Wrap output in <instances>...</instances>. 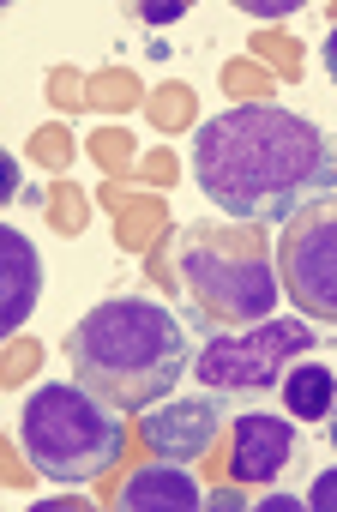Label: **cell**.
<instances>
[{"mask_svg":"<svg viewBox=\"0 0 337 512\" xmlns=\"http://www.w3.org/2000/svg\"><path fill=\"white\" fill-rule=\"evenodd\" d=\"M67 362L91 398L115 410H151L193 368V344L157 296H115L67 332Z\"/></svg>","mask_w":337,"mask_h":512,"instance_id":"cell-2","label":"cell"},{"mask_svg":"<svg viewBox=\"0 0 337 512\" xmlns=\"http://www.w3.org/2000/svg\"><path fill=\"white\" fill-rule=\"evenodd\" d=\"M43 296V260L19 229H0V332H19Z\"/></svg>","mask_w":337,"mask_h":512,"instance_id":"cell-9","label":"cell"},{"mask_svg":"<svg viewBox=\"0 0 337 512\" xmlns=\"http://www.w3.org/2000/svg\"><path fill=\"white\" fill-rule=\"evenodd\" d=\"M295 356H313V320L271 314L253 332H211L193 356V374L217 398H259V392L283 386Z\"/></svg>","mask_w":337,"mask_h":512,"instance_id":"cell-5","label":"cell"},{"mask_svg":"<svg viewBox=\"0 0 337 512\" xmlns=\"http://www.w3.org/2000/svg\"><path fill=\"white\" fill-rule=\"evenodd\" d=\"M223 404H229V398H217V392H205V386L187 392V398L151 404V410H145V446H151L157 458H169V464L205 458L211 440L223 434Z\"/></svg>","mask_w":337,"mask_h":512,"instance_id":"cell-7","label":"cell"},{"mask_svg":"<svg viewBox=\"0 0 337 512\" xmlns=\"http://www.w3.org/2000/svg\"><path fill=\"white\" fill-rule=\"evenodd\" d=\"M277 284L301 320L337 326V193L295 211L277 235Z\"/></svg>","mask_w":337,"mask_h":512,"instance_id":"cell-6","label":"cell"},{"mask_svg":"<svg viewBox=\"0 0 337 512\" xmlns=\"http://www.w3.org/2000/svg\"><path fill=\"white\" fill-rule=\"evenodd\" d=\"M325 422H331V446H337V404H331V416H325Z\"/></svg>","mask_w":337,"mask_h":512,"instance_id":"cell-14","label":"cell"},{"mask_svg":"<svg viewBox=\"0 0 337 512\" xmlns=\"http://www.w3.org/2000/svg\"><path fill=\"white\" fill-rule=\"evenodd\" d=\"M283 404H289L295 422L331 416V404H337V374H331L325 362H295V368L283 374Z\"/></svg>","mask_w":337,"mask_h":512,"instance_id":"cell-11","label":"cell"},{"mask_svg":"<svg viewBox=\"0 0 337 512\" xmlns=\"http://www.w3.org/2000/svg\"><path fill=\"white\" fill-rule=\"evenodd\" d=\"M319 55H325V73H331V79H337V25H331V31H325V49H319Z\"/></svg>","mask_w":337,"mask_h":512,"instance_id":"cell-13","label":"cell"},{"mask_svg":"<svg viewBox=\"0 0 337 512\" xmlns=\"http://www.w3.org/2000/svg\"><path fill=\"white\" fill-rule=\"evenodd\" d=\"M115 506H127V512H199L205 494H199V482L181 464L157 458V464H145V470L127 476V488H121Z\"/></svg>","mask_w":337,"mask_h":512,"instance_id":"cell-10","label":"cell"},{"mask_svg":"<svg viewBox=\"0 0 337 512\" xmlns=\"http://www.w3.org/2000/svg\"><path fill=\"white\" fill-rule=\"evenodd\" d=\"M19 452L31 458L37 476H49L61 488L97 482L127 452V410L91 398L79 380L73 386L43 380L19 404Z\"/></svg>","mask_w":337,"mask_h":512,"instance_id":"cell-3","label":"cell"},{"mask_svg":"<svg viewBox=\"0 0 337 512\" xmlns=\"http://www.w3.org/2000/svg\"><path fill=\"white\" fill-rule=\"evenodd\" d=\"M193 181L229 223H289L337 193V139L283 103H235L193 133Z\"/></svg>","mask_w":337,"mask_h":512,"instance_id":"cell-1","label":"cell"},{"mask_svg":"<svg viewBox=\"0 0 337 512\" xmlns=\"http://www.w3.org/2000/svg\"><path fill=\"white\" fill-rule=\"evenodd\" d=\"M175 266L187 296L205 308V320H271L277 308V266L265 260V247L253 223H187L175 241Z\"/></svg>","mask_w":337,"mask_h":512,"instance_id":"cell-4","label":"cell"},{"mask_svg":"<svg viewBox=\"0 0 337 512\" xmlns=\"http://www.w3.org/2000/svg\"><path fill=\"white\" fill-rule=\"evenodd\" d=\"M289 458H295V428L283 416L253 410V416L235 422V452H229V476L235 482H277Z\"/></svg>","mask_w":337,"mask_h":512,"instance_id":"cell-8","label":"cell"},{"mask_svg":"<svg viewBox=\"0 0 337 512\" xmlns=\"http://www.w3.org/2000/svg\"><path fill=\"white\" fill-rule=\"evenodd\" d=\"M301 506H319V512H337V470H319Z\"/></svg>","mask_w":337,"mask_h":512,"instance_id":"cell-12","label":"cell"}]
</instances>
